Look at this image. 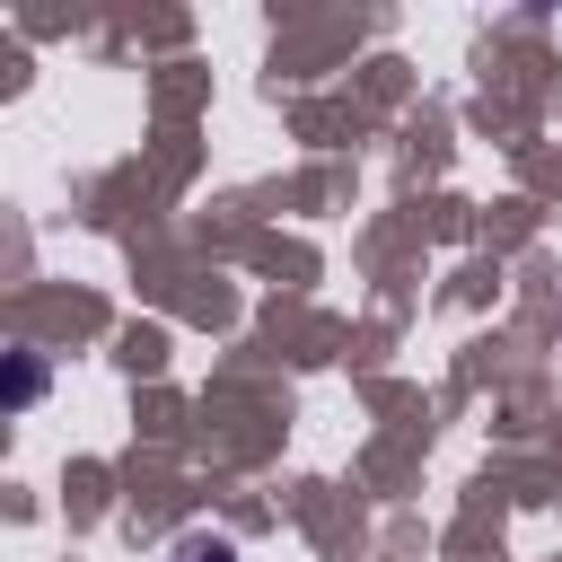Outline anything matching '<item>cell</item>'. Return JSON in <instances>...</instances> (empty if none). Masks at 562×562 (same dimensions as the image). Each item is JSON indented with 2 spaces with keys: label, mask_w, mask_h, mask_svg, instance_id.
<instances>
[{
  "label": "cell",
  "mask_w": 562,
  "mask_h": 562,
  "mask_svg": "<svg viewBox=\"0 0 562 562\" xmlns=\"http://www.w3.org/2000/svg\"><path fill=\"white\" fill-rule=\"evenodd\" d=\"M184 562H228V553H220V544H211V553H184Z\"/></svg>",
  "instance_id": "1"
}]
</instances>
